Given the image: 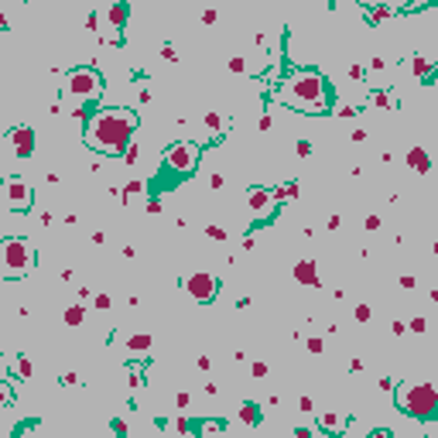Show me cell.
I'll return each mask as SVG.
<instances>
[{
    "label": "cell",
    "instance_id": "e575fe53",
    "mask_svg": "<svg viewBox=\"0 0 438 438\" xmlns=\"http://www.w3.org/2000/svg\"><path fill=\"white\" fill-rule=\"evenodd\" d=\"M161 55H164V59H168V62H178V52H175V48H171V45H164V48H161Z\"/></svg>",
    "mask_w": 438,
    "mask_h": 438
},
{
    "label": "cell",
    "instance_id": "d590c367",
    "mask_svg": "<svg viewBox=\"0 0 438 438\" xmlns=\"http://www.w3.org/2000/svg\"><path fill=\"white\" fill-rule=\"evenodd\" d=\"M124 161H127V164H134V161H137V147H134V144L124 151Z\"/></svg>",
    "mask_w": 438,
    "mask_h": 438
},
{
    "label": "cell",
    "instance_id": "9c48e42d",
    "mask_svg": "<svg viewBox=\"0 0 438 438\" xmlns=\"http://www.w3.org/2000/svg\"><path fill=\"white\" fill-rule=\"evenodd\" d=\"M7 144L14 151V157H31V151H34V130L31 127H14L10 134H7Z\"/></svg>",
    "mask_w": 438,
    "mask_h": 438
},
{
    "label": "cell",
    "instance_id": "5bb4252c",
    "mask_svg": "<svg viewBox=\"0 0 438 438\" xmlns=\"http://www.w3.org/2000/svg\"><path fill=\"white\" fill-rule=\"evenodd\" d=\"M318 428H322V432H343V428H346V418L336 414V411H325V414L318 418Z\"/></svg>",
    "mask_w": 438,
    "mask_h": 438
},
{
    "label": "cell",
    "instance_id": "603a6c76",
    "mask_svg": "<svg viewBox=\"0 0 438 438\" xmlns=\"http://www.w3.org/2000/svg\"><path fill=\"white\" fill-rule=\"evenodd\" d=\"M0 404H3V411H10V407H14V387H10V380H3V383H0Z\"/></svg>",
    "mask_w": 438,
    "mask_h": 438
},
{
    "label": "cell",
    "instance_id": "bcb514c9",
    "mask_svg": "<svg viewBox=\"0 0 438 438\" xmlns=\"http://www.w3.org/2000/svg\"><path fill=\"white\" fill-rule=\"evenodd\" d=\"M195 366H199V370H209V366H213V360H209V356H199V360H195Z\"/></svg>",
    "mask_w": 438,
    "mask_h": 438
},
{
    "label": "cell",
    "instance_id": "52a82bcc",
    "mask_svg": "<svg viewBox=\"0 0 438 438\" xmlns=\"http://www.w3.org/2000/svg\"><path fill=\"white\" fill-rule=\"evenodd\" d=\"M185 291L192 294V301H199V305H209L213 298H216V291H219V281L213 278V274H188L185 278Z\"/></svg>",
    "mask_w": 438,
    "mask_h": 438
},
{
    "label": "cell",
    "instance_id": "2e32d148",
    "mask_svg": "<svg viewBox=\"0 0 438 438\" xmlns=\"http://www.w3.org/2000/svg\"><path fill=\"white\" fill-rule=\"evenodd\" d=\"M236 418H240L243 425H257V421H260V407L247 401V404H240V414H236Z\"/></svg>",
    "mask_w": 438,
    "mask_h": 438
},
{
    "label": "cell",
    "instance_id": "8d00e7d4",
    "mask_svg": "<svg viewBox=\"0 0 438 438\" xmlns=\"http://www.w3.org/2000/svg\"><path fill=\"white\" fill-rule=\"evenodd\" d=\"M250 373H253V376H267V363H253Z\"/></svg>",
    "mask_w": 438,
    "mask_h": 438
},
{
    "label": "cell",
    "instance_id": "f6af8a7d",
    "mask_svg": "<svg viewBox=\"0 0 438 438\" xmlns=\"http://www.w3.org/2000/svg\"><path fill=\"white\" fill-rule=\"evenodd\" d=\"M366 229H380V216H366Z\"/></svg>",
    "mask_w": 438,
    "mask_h": 438
},
{
    "label": "cell",
    "instance_id": "3957f363",
    "mask_svg": "<svg viewBox=\"0 0 438 438\" xmlns=\"http://www.w3.org/2000/svg\"><path fill=\"white\" fill-rule=\"evenodd\" d=\"M397 407L404 414H411V418L428 421V418L438 414V390L432 383H404L397 390Z\"/></svg>",
    "mask_w": 438,
    "mask_h": 438
},
{
    "label": "cell",
    "instance_id": "d4e9b609",
    "mask_svg": "<svg viewBox=\"0 0 438 438\" xmlns=\"http://www.w3.org/2000/svg\"><path fill=\"white\" fill-rule=\"evenodd\" d=\"M137 192H144V185H141V182H130V185H127L117 199H120V202H127V199H130V195H137Z\"/></svg>",
    "mask_w": 438,
    "mask_h": 438
},
{
    "label": "cell",
    "instance_id": "836d02e7",
    "mask_svg": "<svg viewBox=\"0 0 438 438\" xmlns=\"http://www.w3.org/2000/svg\"><path fill=\"white\" fill-rule=\"evenodd\" d=\"M294 151H298V157H305V154H312V144H308V141H298Z\"/></svg>",
    "mask_w": 438,
    "mask_h": 438
},
{
    "label": "cell",
    "instance_id": "74e56055",
    "mask_svg": "<svg viewBox=\"0 0 438 438\" xmlns=\"http://www.w3.org/2000/svg\"><path fill=\"white\" fill-rule=\"evenodd\" d=\"M222 185H226V178H222V175H213V178H209V188H222Z\"/></svg>",
    "mask_w": 438,
    "mask_h": 438
},
{
    "label": "cell",
    "instance_id": "8992f818",
    "mask_svg": "<svg viewBox=\"0 0 438 438\" xmlns=\"http://www.w3.org/2000/svg\"><path fill=\"white\" fill-rule=\"evenodd\" d=\"M199 154H202L199 141H175V144L164 147V164H168L171 171L185 175V171H195V164H199Z\"/></svg>",
    "mask_w": 438,
    "mask_h": 438
},
{
    "label": "cell",
    "instance_id": "7dc6e473",
    "mask_svg": "<svg viewBox=\"0 0 438 438\" xmlns=\"http://www.w3.org/2000/svg\"><path fill=\"white\" fill-rule=\"evenodd\" d=\"M96 24H99V17H96V14H89V17H86V28H89V31H96Z\"/></svg>",
    "mask_w": 438,
    "mask_h": 438
},
{
    "label": "cell",
    "instance_id": "44dd1931",
    "mask_svg": "<svg viewBox=\"0 0 438 438\" xmlns=\"http://www.w3.org/2000/svg\"><path fill=\"white\" fill-rule=\"evenodd\" d=\"M390 14H394V10H390L387 3H376V7H370V14H366V17H370V24H376V21H387Z\"/></svg>",
    "mask_w": 438,
    "mask_h": 438
},
{
    "label": "cell",
    "instance_id": "ac0fdd59",
    "mask_svg": "<svg viewBox=\"0 0 438 438\" xmlns=\"http://www.w3.org/2000/svg\"><path fill=\"white\" fill-rule=\"evenodd\" d=\"M110 24H113V28H124V24H127V3H124V0H117V3L110 7Z\"/></svg>",
    "mask_w": 438,
    "mask_h": 438
},
{
    "label": "cell",
    "instance_id": "7402d4cb",
    "mask_svg": "<svg viewBox=\"0 0 438 438\" xmlns=\"http://www.w3.org/2000/svg\"><path fill=\"white\" fill-rule=\"evenodd\" d=\"M370 103H373V106H380V110H394V106H397L390 93H373V96H370Z\"/></svg>",
    "mask_w": 438,
    "mask_h": 438
},
{
    "label": "cell",
    "instance_id": "484cf974",
    "mask_svg": "<svg viewBox=\"0 0 438 438\" xmlns=\"http://www.w3.org/2000/svg\"><path fill=\"white\" fill-rule=\"evenodd\" d=\"M161 425H164L168 432H192V425H188V421H182V418H178V421H161Z\"/></svg>",
    "mask_w": 438,
    "mask_h": 438
},
{
    "label": "cell",
    "instance_id": "6da1fadb",
    "mask_svg": "<svg viewBox=\"0 0 438 438\" xmlns=\"http://www.w3.org/2000/svg\"><path fill=\"white\" fill-rule=\"evenodd\" d=\"M134 130H137V113L124 110V106H110L89 120L82 141L99 154H124L134 144Z\"/></svg>",
    "mask_w": 438,
    "mask_h": 438
},
{
    "label": "cell",
    "instance_id": "b9f144b4",
    "mask_svg": "<svg viewBox=\"0 0 438 438\" xmlns=\"http://www.w3.org/2000/svg\"><path fill=\"white\" fill-rule=\"evenodd\" d=\"M349 79L360 82V79H363V69H360V65H349Z\"/></svg>",
    "mask_w": 438,
    "mask_h": 438
},
{
    "label": "cell",
    "instance_id": "cb8c5ba5",
    "mask_svg": "<svg viewBox=\"0 0 438 438\" xmlns=\"http://www.w3.org/2000/svg\"><path fill=\"white\" fill-rule=\"evenodd\" d=\"M411 69H414V75H428L432 72V62L421 59V55H414V59H411Z\"/></svg>",
    "mask_w": 438,
    "mask_h": 438
},
{
    "label": "cell",
    "instance_id": "5b68a950",
    "mask_svg": "<svg viewBox=\"0 0 438 438\" xmlns=\"http://www.w3.org/2000/svg\"><path fill=\"white\" fill-rule=\"evenodd\" d=\"M103 93V79L96 69H72L65 75V96H72L79 103H89Z\"/></svg>",
    "mask_w": 438,
    "mask_h": 438
},
{
    "label": "cell",
    "instance_id": "9a60e30c",
    "mask_svg": "<svg viewBox=\"0 0 438 438\" xmlns=\"http://www.w3.org/2000/svg\"><path fill=\"white\" fill-rule=\"evenodd\" d=\"M298 192H301V185H298V182L278 185V188H274V202H291V199H298Z\"/></svg>",
    "mask_w": 438,
    "mask_h": 438
},
{
    "label": "cell",
    "instance_id": "4316f807",
    "mask_svg": "<svg viewBox=\"0 0 438 438\" xmlns=\"http://www.w3.org/2000/svg\"><path fill=\"white\" fill-rule=\"evenodd\" d=\"M229 72H247V59L243 55H233L229 59Z\"/></svg>",
    "mask_w": 438,
    "mask_h": 438
},
{
    "label": "cell",
    "instance_id": "1f68e13d",
    "mask_svg": "<svg viewBox=\"0 0 438 438\" xmlns=\"http://www.w3.org/2000/svg\"><path fill=\"white\" fill-rule=\"evenodd\" d=\"M425 329H428V322H425L421 315H418V318H411V332H425Z\"/></svg>",
    "mask_w": 438,
    "mask_h": 438
},
{
    "label": "cell",
    "instance_id": "d6a6232c",
    "mask_svg": "<svg viewBox=\"0 0 438 438\" xmlns=\"http://www.w3.org/2000/svg\"><path fill=\"white\" fill-rule=\"evenodd\" d=\"M219 21V10H202V24H216Z\"/></svg>",
    "mask_w": 438,
    "mask_h": 438
},
{
    "label": "cell",
    "instance_id": "ffe728a7",
    "mask_svg": "<svg viewBox=\"0 0 438 438\" xmlns=\"http://www.w3.org/2000/svg\"><path fill=\"white\" fill-rule=\"evenodd\" d=\"M14 373H17L21 380H28V376L34 373V366H31V360H28V356H14Z\"/></svg>",
    "mask_w": 438,
    "mask_h": 438
},
{
    "label": "cell",
    "instance_id": "7c38bea8",
    "mask_svg": "<svg viewBox=\"0 0 438 438\" xmlns=\"http://www.w3.org/2000/svg\"><path fill=\"white\" fill-rule=\"evenodd\" d=\"M294 281H298V284H308V288H318V284H322L312 260H298V264H294Z\"/></svg>",
    "mask_w": 438,
    "mask_h": 438
},
{
    "label": "cell",
    "instance_id": "e0dca14e",
    "mask_svg": "<svg viewBox=\"0 0 438 438\" xmlns=\"http://www.w3.org/2000/svg\"><path fill=\"white\" fill-rule=\"evenodd\" d=\"M127 349H130V353H144V349H151V336H147V332H134V336L127 339Z\"/></svg>",
    "mask_w": 438,
    "mask_h": 438
},
{
    "label": "cell",
    "instance_id": "30bf717a",
    "mask_svg": "<svg viewBox=\"0 0 438 438\" xmlns=\"http://www.w3.org/2000/svg\"><path fill=\"white\" fill-rule=\"evenodd\" d=\"M226 130H229V117L219 113V110H209V113L202 117V137H199V141H219Z\"/></svg>",
    "mask_w": 438,
    "mask_h": 438
},
{
    "label": "cell",
    "instance_id": "ee69618b",
    "mask_svg": "<svg viewBox=\"0 0 438 438\" xmlns=\"http://www.w3.org/2000/svg\"><path fill=\"white\" fill-rule=\"evenodd\" d=\"M308 349H312V353H322L325 346H322V339H308Z\"/></svg>",
    "mask_w": 438,
    "mask_h": 438
},
{
    "label": "cell",
    "instance_id": "ba28073f",
    "mask_svg": "<svg viewBox=\"0 0 438 438\" xmlns=\"http://www.w3.org/2000/svg\"><path fill=\"white\" fill-rule=\"evenodd\" d=\"M3 192H7V209H14V213H28L31 202H34L31 185L24 178H7L3 182Z\"/></svg>",
    "mask_w": 438,
    "mask_h": 438
},
{
    "label": "cell",
    "instance_id": "277c9868",
    "mask_svg": "<svg viewBox=\"0 0 438 438\" xmlns=\"http://www.w3.org/2000/svg\"><path fill=\"white\" fill-rule=\"evenodd\" d=\"M31 267H34V247H31L28 240L10 236V240H3V243H0V271H3V278H7V281L24 278Z\"/></svg>",
    "mask_w": 438,
    "mask_h": 438
},
{
    "label": "cell",
    "instance_id": "d6986e66",
    "mask_svg": "<svg viewBox=\"0 0 438 438\" xmlns=\"http://www.w3.org/2000/svg\"><path fill=\"white\" fill-rule=\"evenodd\" d=\"M62 318H65V325H82V318H86V308H82V305H69V308H65V312H62Z\"/></svg>",
    "mask_w": 438,
    "mask_h": 438
},
{
    "label": "cell",
    "instance_id": "f546056e",
    "mask_svg": "<svg viewBox=\"0 0 438 438\" xmlns=\"http://www.w3.org/2000/svg\"><path fill=\"white\" fill-rule=\"evenodd\" d=\"M93 305H96L99 312H106V308H110V294H96V298H93Z\"/></svg>",
    "mask_w": 438,
    "mask_h": 438
},
{
    "label": "cell",
    "instance_id": "7a4b0ae2",
    "mask_svg": "<svg viewBox=\"0 0 438 438\" xmlns=\"http://www.w3.org/2000/svg\"><path fill=\"white\" fill-rule=\"evenodd\" d=\"M281 99L294 110H301V113H329L332 89L315 69H301L281 86Z\"/></svg>",
    "mask_w": 438,
    "mask_h": 438
},
{
    "label": "cell",
    "instance_id": "7bdbcfd3",
    "mask_svg": "<svg viewBox=\"0 0 438 438\" xmlns=\"http://www.w3.org/2000/svg\"><path fill=\"white\" fill-rule=\"evenodd\" d=\"M390 332H394V336H404V332H407V325H404V322H394V325H390Z\"/></svg>",
    "mask_w": 438,
    "mask_h": 438
},
{
    "label": "cell",
    "instance_id": "c3c4849f",
    "mask_svg": "<svg viewBox=\"0 0 438 438\" xmlns=\"http://www.w3.org/2000/svg\"><path fill=\"white\" fill-rule=\"evenodd\" d=\"M75 380H79V376H75V373H62V383H65V387H72Z\"/></svg>",
    "mask_w": 438,
    "mask_h": 438
},
{
    "label": "cell",
    "instance_id": "f35d334b",
    "mask_svg": "<svg viewBox=\"0 0 438 438\" xmlns=\"http://www.w3.org/2000/svg\"><path fill=\"white\" fill-rule=\"evenodd\" d=\"M356 318H360V322L370 318V305H356Z\"/></svg>",
    "mask_w": 438,
    "mask_h": 438
},
{
    "label": "cell",
    "instance_id": "8fae6325",
    "mask_svg": "<svg viewBox=\"0 0 438 438\" xmlns=\"http://www.w3.org/2000/svg\"><path fill=\"white\" fill-rule=\"evenodd\" d=\"M247 206H250V213H257V216L271 213V206H278V202H274V188H250Z\"/></svg>",
    "mask_w": 438,
    "mask_h": 438
},
{
    "label": "cell",
    "instance_id": "4dcf8cb0",
    "mask_svg": "<svg viewBox=\"0 0 438 438\" xmlns=\"http://www.w3.org/2000/svg\"><path fill=\"white\" fill-rule=\"evenodd\" d=\"M188 404H192V397H188L185 390H182V394H175V407H182V411H185Z\"/></svg>",
    "mask_w": 438,
    "mask_h": 438
},
{
    "label": "cell",
    "instance_id": "4fadbf2b",
    "mask_svg": "<svg viewBox=\"0 0 438 438\" xmlns=\"http://www.w3.org/2000/svg\"><path fill=\"white\" fill-rule=\"evenodd\" d=\"M407 164H411L418 175H428V171H432V157H428L425 147H411V151H407Z\"/></svg>",
    "mask_w": 438,
    "mask_h": 438
},
{
    "label": "cell",
    "instance_id": "83f0119b",
    "mask_svg": "<svg viewBox=\"0 0 438 438\" xmlns=\"http://www.w3.org/2000/svg\"><path fill=\"white\" fill-rule=\"evenodd\" d=\"M206 236H209V240H219V243H222V240H226V229H222V226H206Z\"/></svg>",
    "mask_w": 438,
    "mask_h": 438
},
{
    "label": "cell",
    "instance_id": "f1b7e54d",
    "mask_svg": "<svg viewBox=\"0 0 438 438\" xmlns=\"http://www.w3.org/2000/svg\"><path fill=\"white\" fill-rule=\"evenodd\" d=\"M414 284H418L414 274H401V288H404V291H414Z\"/></svg>",
    "mask_w": 438,
    "mask_h": 438
},
{
    "label": "cell",
    "instance_id": "ab89813d",
    "mask_svg": "<svg viewBox=\"0 0 438 438\" xmlns=\"http://www.w3.org/2000/svg\"><path fill=\"white\" fill-rule=\"evenodd\" d=\"M271 127H274V117L264 113V117H260V130H271Z\"/></svg>",
    "mask_w": 438,
    "mask_h": 438
},
{
    "label": "cell",
    "instance_id": "681fc988",
    "mask_svg": "<svg viewBox=\"0 0 438 438\" xmlns=\"http://www.w3.org/2000/svg\"><path fill=\"white\" fill-rule=\"evenodd\" d=\"M432 250H435V257H438V240H435V247H432Z\"/></svg>",
    "mask_w": 438,
    "mask_h": 438
},
{
    "label": "cell",
    "instance_id": "60d3db41",
    "mask_svg": "<svg viewBox=\"0 0 438 438\" xmlns=\"http://www.w3.org/2000/svg\"><path fill=\"white\" fill-rule=\"evenodd\" d=\"M216 428H222V421H206V425H202V435H209V432H216Z\"/></svg>",
    "mask_w": 438,
    "mask_h": 438
}]
</instances>
